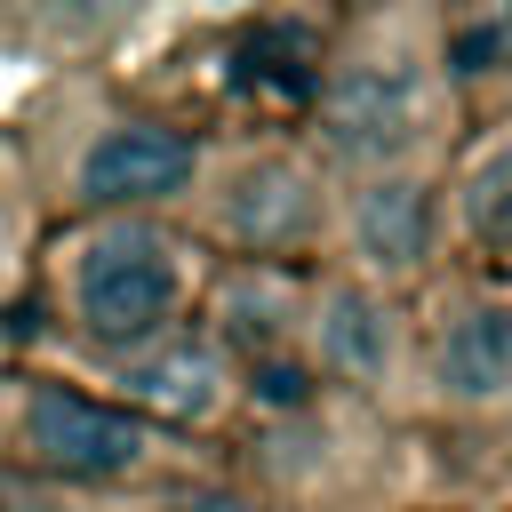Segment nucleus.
I'll use <instances>...</instances> for the list:
<instances>
[{
    "label": "nucleus",
    "instance_id": "f257e3e1",
    "mask_svg": "<svg viewBox=\"0 0 512 512\" xmlns=\"http://www.w3.org/2000/svg\"><path fill=\"white\" fill-rule=\"evenodd\" d=\"M176 288H184L176 248H168L160 232H144V224L96 232L88 256H80V272H72V296H80V320H88L96 344H136V336H152V328L176 312Z\"/></svg>",
    "mask_w": 512,
    "mask_h": 512
},
{
    "label": "nucleus",
    "instance_id": "f03ea898",
    "mask_svg": "<svg viewBox=\"0 0 512 512\" xmlns=\"http://www.w3.org/2000/svg\"><path fill=\"white\" fill-rule=\"evenodd\" d=\"M320 128L344 160H400L416 136H424V80L400 64V56H376V64H352L328 80L320 96Z\"/></svg>",
    "mask_w": 512,
    "mask_h": 512
},
{
    "label": "nucleus",
    "instance_id": "7ed1b4c3",
    "mask_svg": "<svg viewBox=\"0 0 512 512\" xmlns=\"http://www.w3.org/2000/svg\"><path fill=\"white\" fill-rule=\"evenodd\" d=\"M24 448L64 472V480H112L144 456V424L104 408V400H80L72 384H32L24 400Z\"/></svg>",
    "mask_w": 512,
    "mask_h": 512
},
{
    "label": "nucleus",
    "instance_id": "20e7f679",
    "mask_svg": "<svg viewBox=\"0 0 512 512\" xmlns=\"http://www.w3.org/2000/svg\"><path fill=\"white\" fill-rule=\"evenodd\" d=\"M192 136L184 128H160V120H128L112 136L88 144L80 160V192L104 200V208H128V200H160V192H184L192 176Z\"/></svg>",
    "mask_w": 512,
    "mask_h": 512
},
{
    "label": "nucleus",
    "instance_id": "39448f33",
    "mask_svg": "<svg viewBox=\"0 0 512 512\" xmlns=\"http://www.w3.org/2000/svg\"><path fill=\"white\" fill-rule=\"evenodd\" d=\"M312 216H320V192L296 160H256L224 192V232L240 248H288V240L312 232Z\"/></svg>",
    "mask_w": 512,
    "mask_h": 512
},
{
    "label": "nucleus",
    "instance_id": "423d86ee",
    "mask_svg": "<svg viewBox=\"0 0 512 512\" xmlns=\"http://www.w3.org/2000/svg\"><path fill=\"white\" fill-rule=\"evenodd\" d=\"M224 80L232 88H264V96H312L320 88V40L312 24H288V16H256L232 32L224 48Z\"/></svg>",
    "mask_w": 512,
    "mask_h": 512
},
{
    "label": "nucleus",
    "instance_id": "0eeeda50",
    "mask_svg": "<svg viewBox=\"0 0 512 512\" xmlns=\"http://www.w3.org/2000/svg\"><path fill=\"white\" fill-rule=\"evenodd\" d=\"M440 384L456 400H496L512 384V304H464L440 336Z\"/></svg>",
    "mask_w": 512,
    "mask_h": 512
},
{
    "label": "nucleus",
    "instance_id": "6e6552de",
    "mask_svg": "<svg viewBox=\"0 0 512 512\" xmlns=\"http://www.w3.org/2000/svg\"><path fill=\"white\" fill-rule=\"evenodd\" d=\"M352 232H360V248H368L384 272H400V264H416V256H424V240H432V192H424V184H408V176H384V184H368V192H360Z\"/></svg>",
    "mask_w": 512,
    "mask_h": 512
},
{
    "label": "nucleus",
    "instance_id": "1a4fd4ad",
    "mask_svg": "<svg viewBox=\"0 0 512 512\" xmlns=\"http://www.w3.org/2000/svg\"><path fill=\"white\" fill-rule=\"evenodd\" d=\"M128 392H136L144 408H160V416L192 424V416H208V408H216L224 368H216V352H208V344H168L160 360H136V368H128Z\"/></svg>",
    "mask_w": 512,
    "mask_h": 512
},
{
    "label": "nucleus",
    "instance_id": "9d476101",
    "mask_svg": "<svg viewBox=\"0 0 512 512\" xmlns=\"http://www.w3.org/2000/svg\"><path fill=\"white\" fill-rule=\"evenodd\" d=\"M320 352H328L336 376H376V368H384V312H376L368 288H336V296H328Z\"/></svg>",
    "mask_w": 512,
    "mask_h": 512
},
{
    "label": "nucleus",
    "instance_id": "9b49d317",
    "mask_svg": "<svg viewBox=\"0 0 512 512\" xmlns=\"http://www.w3.org/2000/svg\"><path fill=\"white\" fill-rule=\"evenodd\" d=\"M464 216H472V232H480V240L512 248V160H496V168H480V176H472Z\"/></svg>",
    "mask_w": 512,
    "mask_h": 512
},
{
    "label": "nucleus",
    "instance_id": "f8f14e48",
    "mask_svg": "<svg viewBox=\"0 0 512 512\" xmlns=\"http://www.w3.org/2000/svg\"><path fill=\"white\" fill-rule=\"evenodd\" d=\"M216 320L256 344V336H272V320H280V288H272V280H232V288L216 296Z\"/></svg>",
    "mask_w": 512,
    "mask_h": 512
},
{
    "label": "nucleus",
    "instance_id": "ddd939ff",
    "mask_svg": "<svg viewBox=\"0 0 512 512\" xmlns=\"http://www.w3.org/2000/svg\"><path fill=\"white\" fill-rule=\"evenodd\" d=\"M256 400H264V408H304V400H312V384H304V368H296V360H288V368H280V360H264V368H256Z\"/></svg>",
    "mask_w": 512,
    "mask_h": 512
},
{
    "label": "nucleus",
    "instance_id": "4468645a",
    "mask_svg": "<svg viewBox=\"0 0 512 512\" xmlns=\"http://www.w3.org/2000/svg\"><path fill=\"white\" fill-rule=\"evenodd\" d=\"M488 56H496V72H512V8L488 16Z\"/></svg>",
    "mask_w": 512,
    "mask_h": 512
},
{
    "label": "nucleus",
    "instance_id": "2eb2a0df",
    "mask_svg": "<svg viewBox=\"0 0 512 512\" xmlns=\"http://www.w3.org/2000/svg\"><path fill=\"white\" fill-rule=\"evenodd\" d=\"M192 512H256V504H240V496H200Z\"/></svg>",
    "mask_w": 512,
    "mask_h": 512
}]
</instances>
